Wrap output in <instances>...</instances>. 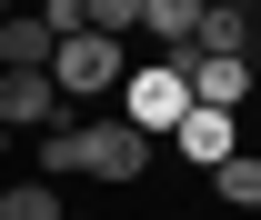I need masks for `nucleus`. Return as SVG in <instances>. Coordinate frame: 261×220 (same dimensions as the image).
Masks as SVG:
<instances>
[{
  "instance_id": "nucleus-1",
  "label": "nucleus",
  "mask_w": 261,
  "mask_h": 220,
  "mask_svg": "<svg viewBox=\"0 0 261 220\" xmlns=\"http://www.w3.org/2000/svg\"><path fill=\"white\" fill-rule=\"evenodd\" d=\"M141 140H171V130L191 120V70L181 60H151V70H130V110H121Z\"/></svg>"
},
{
  "instance_id": "nucleus-2",
  "label": "nucleus",
  "mask_w": 261,
  "mask_h": 220,
  "mask_svg": "<svg viewBox=\"0 0 261 220\" xmlns=\"http://www.w3.org/2000/svg\"><path fill=\"white\" fill-rule=\"evenodd\" d=\"M141 170H151V140H141L130 120H91V130H81V180H111V190H130Z\"/></svg>"
},
{
  "instance_id": "nucleus-3",
  "label": "nucleus",
  "mask_w": 261,
  "mask_h": 220,
  "mask_svg": "<svg viewBox=\"0 0 261 220\" xmlns=\"http://www.w3.org/2000/svg\"><path fill=\"white\" fill-rule=\"evenodd\" d=\"M111 80H121V40L70 30V40H61V60H50V90H61V100H100Z\"/></svg>"
},
{
  "instance_id": "nucleus-4",
  "label": "nucleus",
  "mask_w": 261,
  "mask_h": 220,
  "mask_svg": "<svg viewBox=\"0 0 261 220\" xmlns=\"http://www.w3.org/2000/svg\"><path fill=\"white\" fill-rule=\"evenodd\" d=\"M0 130H10V140H20V130H70L50 70H0Z\"/></svg>"
},
{
  "instance_id": "nucleus-5",
  "label": "nucleus",
  "mask_w": 261,
  "mask_h": 220,
  "mask_svg": "<svg viewBox=\"0 0 261 220\" xmlns=\"http://www.w3.org/2000/svg\"><path fill=\"white\" fill-rule=\"evenodd\" d=\"M191 100L201 110H241V100H251V60H211V50H191Z\"/></svg>"
},
{
  "instance_id": "nucleus-6",
  "label": "nucleus",
  "mask_w": 261,
  "mask_h": 220,
  "mask_svg": "<svg viewBox=\"0 0 261 220\" xmlns=\"http://www.w3.org/2000/svg\"><path fill=\"white\" fill-rule=\"evenodd\" d=\"M50 60H61V30H50L40 10L0 20V70H50Z\"/></svg>"
},
{
  "instance_id": "nucleus-7",
  "label": "nucleus",
  "mask_w": 261,
  "mask_h": 220,
  "mask_svg": "<svg viewBox=\"0 0 261 220\" xmlns=\"http://www.w3.org/2000/svg\"><path fill=\"white\" fill-rule=\"evenodd\" d=\"M141 30L161 40L171 60H191L201 50V0H141Z\"/></svg>"
},
{
  "instance_id": "nucleus-8",
  "label": "nucleus",
  "mask_w": 261,
  "mask_h": 220,
  "mask_svg": "<svg viewBox=\"0 0 261 220\" xmlns=\"http://www.w3.org/2000/svg\"><path fill=\"white\" fill-rule=\"evenodd\" d=\"M171 140H181V160H201V170H221V160L241 150V140H231V110H201V100H191V120L171 130Z\"/></svg>"
},
{
  "instance_id": "nucleus-9",
  "label": "nucleus",
  "mask_w": 261,
  "mask_h": 220,
  "mask_svg": "<svg viewBox=\"0 0 261 220\" xmlns=\"http://www.w3.org/2000/svg\"><path fill=\"white\" fill-rule=\"evenodd\" d=\"M211 190H221L231 210H261V160H251V150H231L221 170H211Z\"/></svg>"
},
{
  "instance_id": "nucleus-10",
  "label": "nucleus",
  "mask_w": 261,
  "mask_h": 220,
  "mask_svg": "<svg viewBox=\"0 0 261 220\" xmlns=\"http://www.w3.org/2000/svg\"><path fill=\"white\" fill-rule=\"evenodd\" d=\"M0 220H61V190H50V180H20V190H0Z\"/></svg>"
},
{
  "instance_id": "nucleus-11",
  "label": "nucleus",
  "mask_w": 261,
  "mask_h": 220,
  "mask_svg": "<svg viewBox=\"0 0 261 220\" xmlns=\"http://www.w3.org/2000/svg\"><path fill=\"white\" fill-rule=\"evenodd\" d=\"M40 180H81V130H40Z\"/></svg>"
},
{
  "instance_id": "nucleus-12",
  "label": "nucleus",
  "mask_w": 261,
  "mask_h": 220,
  "mask_svg": "<svg viewBox=\"0 0 261 220\" xmlns=\"http://www.w3.org/2000/svg\"><path fill=\"white\" fill-rule=\"evenodd\" d=\"M91 30H100V40H130V30H141V0H100Z\"/></svg>"
},
{
  "instance_id": "nucleus-13",
  "label": "nucleus",
  "mask_w": 261,
  "mask_h": 220,
  "mask_svg": "<svg viewBox=\"0 0 261 220\" xmlns=\"http://www.w3.org/2000/svg\"><path fill=\"white\" fill-rule=\"evenodd\" d=\"M61 220H91V210H61Z\"/></svg>"
},
{
  "instance_id": "nucleus-14",
  "label": "nucleus",
  "mask_w": 261,
  "mask_h": 220,
  "mask_svg": "<svg viewBox=\"0 0 261 220\" xmlns=\"http://www.w3.org/2000/svg\"><path fill=\"white\" fill-rule=\"evenodd\" d=\"M0 150H10V130H0Z\"/></svg>"
},
{
  "instance_id": "nucleus-15",
  "label": "nucleus",
  "mask_w": 261,
  "mask_h": 220,
  "mask_svg": "<svg viewBox=\"0 0 261 220\" xmlns=\"http://www.w3.org/2000/svg\"><path fill=\"white\" fill-rule=\"evenodd\" d=\"M251 70H261V50H251Z\"/></svg>"
},
{
  "instance_id": "nucleus-16",
  "label": "nucleus",
  "mask_w": 261,
  "mask_h": 220,
  "mask_svg": "<svg viewBox=\"0 0 261 220\" xmlns=\"http://www.w3.org/2000/svg\"><path fill=\"white\" fill-rule=\"evenodd\" d=\"M0 20H10V10H0Z\"/></svg>"
}]
</instances>
